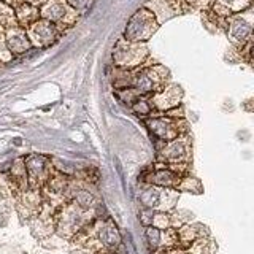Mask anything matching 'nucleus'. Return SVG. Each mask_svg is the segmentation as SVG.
I'll list each match as a JSON object with an SVG mask.
<instances>
[{"mask_svg": "<svg viewBox=\"0 0 254 254\" xmlns=\"http://www.w3.org/2000/svg\"><path fill=\"white\" fill-rule=\"evenodd\" d=\"M159 22L156 21L154 14L148 8L143 6L138 11H135L129 22H127L124 30V40H127V42L145 43L148 38L153 37Z\"/></svg>", "mask_w": 254, "mask_h": 254, "instance_id": "obj_1", "label": "nucleus"}, {"mask_svg": "<svg viewBox=\"0 0 254 254\" xmlns=\"http://www.w3.org/2000/svg\"><path fill=\"white\" fill-rule=\"evenodd\" d=\"M185 123V119H173L169 118L164 113H151L149 116H146L145 124L148 127V130L153 133V137L157 138L159 141H170L178 135L186 133V129H183L181 124Z\"/></svg>", "mask_w": 254, "mask_h": 254, "instance_id": "obj_2", "label": "nucleus"}, {"mask_svg": "<svg viewBox=\"0 0 254 254\" xmlns=\"http://www.w3.org/2000/svg\"><path fill=\"white\" fill-rule=\"evenodd\" d=\"M146 58H148V50L145 45L137 42H127V40L118 42L113 51L115 64L119 68H127V70L138 68L146 61Z\"/></svg>", "mask_w": 254, "mask_h": 254, "instance_id": "obj_3", "label": "nucleus"}, {"mask_svg": "<svg viewBox=\"0 0 254 254\" xmlns=\"http://www.w3.org/2000/svg\"><path fill=\"white\" fill-rule=\"evenodd\" d=\"M177 197H178L177 189L148 185L140 192V202L143 205V208L153 211H169L170 208H173L175 202H177Z\"/></svg>", "mask_w": 254, "mask_h": 254, "instance_id": "obj_4", "label": "nucleus"}, {"mask_svg": "<svg viewBox=\"0 0 254 254\" xmlns=\"http://www.w3.org/2000/svg\"><path fill=\"white\" fill-rule=\"evenodd\" d=\"M190 138L188 133L175 137L170 141H165L159 149V161L162 164H188L190 159Z\"/></svg>", "mask_w": 254, "mask_h": 254, "instance_id": "obj_5", "label": "nucleus"}, {"mask_svg": "<svg viewBox=\"0 0 254 254\" xmlns=\"http://www.w3.org/2000/svg\"><path fill=\"white\" fill-rule=\"evenodd\" d=\"M38 10L40 18L48 19L64 27L71 26L78 16V13L67 3V0H45L38 6Z\"/></svg>", "mask_w": 254, "mask_h": 254, "instance_id": "obj_6", "label": "nucleus"}, {"mask_svg": "<svg viewBox=\"0 0 254 254\" xmlns=\"http://www.w3.org/2000/svg\"><path fill=\"white\" fill-rule=\"evenodd\" d=\"M32 48H46L51 46L61 35V26L48 19L38 18L26 29Z\"/></svg>", "mask_w": 254, "mask_h": 254, "instance_id": "obj_7", "label": "nucleus"}, {"mask_svg": "<svg viewBox=\"0 0 254 254\" xmlns=\"http://www.w3.org/2000/svg\"><path fill=\"white\" fill-rule=\"evenodd\" d=\"M84 213L73 202L65 205L56 218V229L62 237H73L78 230L84 227Z\"/></svg>", "mask_w": 254, "mask_h": 254, "instance_id": "obj_8", "label": "nucleus"}, {"mask_svg": "<svg viewBox=\"0 0 254 254\" xmlns=\"http://www.w3.org/2000/svg\"><path fill=\"white\" fill-rule=\"evenodd\" d=\"M181 99H183L181 87L175 84H165L161 91L149 95V103L153 107V111L156 110L157 113H165L170 108L180 105Z\"/></svg>", "mask_w": 254, "mask_h": 254, "instance_id": "obj_9", "label": "nucleus"}, {"mask_svg": "<svg viewBox=\"0 0 254 254\" xmlns=\"http://www.w3.org/2000/svg\"><path fill=\"white\" fill-rule=\"evenodd\" d=\"M24 165H26L27 172V181L30 183L32 188H40L45 185L53 170L50 164H48V159L37 154H32L27 159H24Z\"/></svg>", "mask_w": 254, "mask_h": 254, "instance_id": "obj_10", "label": "nucleus"}, {"mask_svg": "<svg viewBox=\"0 0 254 254\" xmlns=\"http://www.w3.org/2000/svg\"><path fill=\"white\" fill-rule=\"evenodd\" d=\"M183 175H178L177 172H173L172 169H169L165 164H159L156 169L149 170L145 177V183L146 185H153V186H159V188H169V189H177L178 183L181 180Z\"/></svg>", "mask_w": 254, "mask_h": 254, "instance_id": "obj_11", "label": "nucleus"}, {"mask_svg": "<svg viewBox=\"0 0 254 254\" xmlns=\"http://www.w3.org/2000/svg\"><path fill=\"white\" fill-rule=\"evenodd\" d=\"M5 43L13 56H22L32 50V43L27 37V32L21 26L5 29Z\"/></svg>", "mask_w": 254, "mask_h": 254, "instance_id": "obj_12", "label": "nucleus"}, {"mask_svg": "<svg viewBox=\"0 0 254 254\" xmlns=\"http://www.w3.org/2000/svg\"><path fill=\"white\" fill-rule=\"evenodd\" d=\"M227 34L234 45L242 48L246 42L251 40V24L246 22L240 16H234V18L229 19Z\"/></svg>", "mask_w": 254, "mask_h": 254, "instance_id": "obj_13", "label": "nucleus"}, {"mask_svg": "<svg viewBox=\"0 0 254 254\" xmlns=\"http://www.w3.org/2000/svg\"><path fill=\"white\" fill-rule=\"evenodd\" d=\"M177 235H178V248L186 250L197 238L206 237V230L200 224H186L177 229Z\"/></svg>", "mask_w": 254, "mask_h": 254, "instance_id": "obj_14", "label": "nucleus"}, {"mask_svg": "<svg viewBox=\"0 0 254 254\" xmlns=\"http://www.w3.org/2000/svg\"><path fill=\"white\" fill-rule=\"evenodd\" d=\"M145 8H148V10L154 14V18L159 24L170 19L172 16L177 13V6H175L170 0H149L145 5Z\"/></svg>", "mask_w": 254, "mask_h": 254, "instance_id": "obj_15", "label": "nucleus"}, {"mask_svg": "<svg viewBox=\"0 0 254 254\" xmlns=\"http://www.w3.org/2000/svg\"><path fill=\"white\" fill-rule=\"evenodd\" d=\"M14 16H16V21H18V26L27 29L32 22H35L40 18V10L35 5L24 2L21 6H18L14 10Z\"/></svg>", "mask_w": 254, "mask_h": 254, "instance_id": "obj_16", "label": "nucleus"}, {"mask_svg": "<svg viewBox=\"0 0 254 254\" xmlns=\"http://www.w3.org/2000/svg\"><path fill=\"white\" fill-rule=\"evenodd\" d=\"M14 26H18L14 10L11 6H8L5 2H0V27L8 29V27H14Z\"/></svg>", "mask_w": 254, "mask_h": 254, "instance_id": "obj_17", "label": "nucleus"}, {"mask_svg": "<svg viewBox=\"0 0 254 254\" xmlns=\"http://www.w3.org/2000/svg\"><path fill=\"white\" fill-rule=\"evenodd\" d=\"M73 203L78 205L81 210H89L92 208V205H94V195L89 192L87 189H78L73 192Z\"/></svg>", "mask_w": 254, "mask_h": 254, "instance_id": "obj_18", "label": "nucleus"}, {"mask_svg": "<svg viewBox=\"0 0 254 254\" xmlns=\"http://www.w3.org/2000/svg\"><path fill=\"white\" fill-rule=\"evenodd\" d=\"M177 190H186V192L198 194V192H202V183L194 177L183 175L180 183H178V186H177Z\"/></svg>", "mask_w": 254, "mask_h": 254, "instance_id": "obj_19", "label": "nucleus"}, {"mask_svg": "<svg viewBox=\"0 0 254 254\" xmlns=\"http://www.w3.org/2000/svg\"><path fill=\"white\" fill-rule=\"evenodd\" d=\"M130 108L135 115L145 116V118L153 113V107H151V103H149V95H140L137 100H133Z\"/></svg>", "mask_w": 254, "mask_h": 254, "instance_id": "obj_20", "label": "nucleus"}, {"mask_svg": "<svg viewBox=\"0 0 254 254\" xmlns=\"http://www.w3.org/2000/svg\"><path fill=\"white\" fill-rule=\"evenodd\" d=\"M145 235H146V240L151 248H153V251H157L162 248V230L161 229H157L154 226H146Z\"/></svg>", "mask_w": 254, "mask_h": 254, "instance_id": "obj_21", "label": "nucleus"}, {"mask_svg": "<svg viewBox=\"0 0 254 254\" xmlns=\"http://www.w3.org/2000/svg\"><path fill=\"white\" fill-rule=\"evenodd\" d=\"M186 254H208L210 253V242L206 237H200L190 243L185 250Z\"/></svg>", "mask_w": 254, "mask_h": 254, "instance_id": "obj_22", "label": "nucleus"}, {"mask_svg": "<svg viewBox=\"0 0 254 254\" xmlns=\"http://www.w3.org/2000/svg\"><path fill=\"white\" fill-rule=\"evenodd\" d=\"M151 226H154L161 230L169 229V227H172V216L167 211H153Z\"/></svg>", "mask_w": 254, "mask_h": 254, "instance_id": "obj_23", "label": "nucleus"}, {"mask_svg": "<svg viewBox=\"0 0 254 254\" xmlns=\"http://www.w3.org/2000/svg\"><path fill=\"white\" fill-rule=\"evenodd\" d=\"M116 95L118 99L121 100L126 105H132L133 100H137L140 97V94L133 89V87H123V89H116Z\"/></svg>", "mask_w": 254, "mask_h": 254, "instance_id": "obj_24", "label": "nucleus"}, {"mask_svg": "<svg viewBox=\"0 0 254 254\" xmlns=\"http://www.w3.org/2000/svg\"><path fill=\"white\" fill-rule=\"evenodd\" d=\"M14 59V56L10 53L5 43V29L0 27V64H10Z\"/></svg>", "mask_w": 254, "mask_h": 254, "instance_id": "obj_25", "label": "nucleus"}, {"mask_svg": "<svg viewBox=\"0 0 254 254\" xmlns=\"http://www.w3.org/2000/svg\"><path fill=\"white\" fill-rule=\"evenodd\" d=\"M218 3L224 5L226 8H229L230 13L234 11H240L245 6H248L251 3V0H218Z\"/></svg>", "mask_w": 254, "mask_h": 254, "instance_id": "obj_26", "label": "nucleus"}, {"mask_svg": "<svg viewBox=\"0 0 254 254\" xmlns=\"http://www.w3.org/2000/svg\"><path fill=\"white\" fill-rule=\"evenodd\" d=\"M67 3L73 8L76 13H81L92 3V0H67Z\"/></svg>", "mask_w": 254, "mask_h": 254, "instance_id": "obj_27", "label": "nucleus"}, {"mask_svg": "<svg viewBox=\"0 0 254 254\" xmlns=\"http://www.w3.org/2000/svg\"><path fill=\"white\" fill-rule=\"evenodd\" d=\"M164 115H167L169 118H173V119H185V107L180 103V105L170 108L169 111H165Z\"/></svg>", "mask_w": 254, "mask_h": 254, "instance_id": "obj_28", "label": "nucleus"}, {"mask_svg": "<svg viewBox=\"0 0 254 254\" xmlns=\"http://www.w3.org/2000/svg\"><path fill=\"white\" fill-rule=\"evenodd\" d=\"M3 2L8 5V6H11L13 10H16L18 6H21L24 3V0H3Z\"/></svg>", "mask_w": 254, "mask_h": 254, "instance_id": "obj_29", "label": "nucleus"}, {"mask_svg": "<svg viewBox=\"0 0 254 254\" xmlns=\"http://www.w3.org/2000/svg\"><path fill=\"white\" fill-rule=\"evenodd\" d=\"M183 2H188V3H197V2H200V0H183Z\"/></svg>", "mask_w": 254, "mask_h": 254, "instance_id": "obj_30", "label": "nucleus"}, {"mask_svg": "<svg viewBox=\"0 0 254 254\" xmlns=\"http://www.w3.org/2000/svg\"><path fill=\"white\" fill-rule=\"evenodd\" d=\"M0 2H3V0H0Z\"/></svg>", "mask_w": 254, "mask_h": 254, "instance_id": "obj_31", "label": "nucleus"}]
</instances>
